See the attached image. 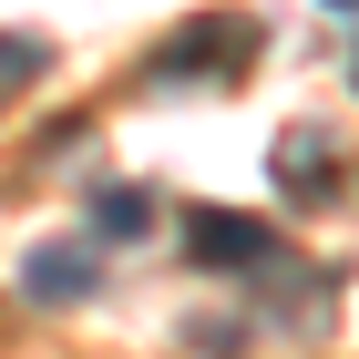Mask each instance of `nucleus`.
<instances>
[{
	"label": "nucleus",
	"instance_id": "nucleus-3",
	"mask_svg": "<svg viewBox=\"0 0 359 359\" xmlns=\"http://www.w3.org/2000/svg\"><path fill=\"white\" fill-rule=\"evenodd\" d=\"M185 257H195V267H277V226L205 205V216H185Z\"/></svg>",
	"mask_w": 359,
	"mask_h": 359
},
{
	"label": "nucleus",
	"instance_id": "nucleus-2",
	"mask_svg": "<svg viewBox=\"0 0 359 359\" xmlns=\"http://www.w3.org/2000/svg\"><path fill=\"white\" fill-rule=\"evenodd\" d=\"M93 287H103V257H93L83 236H41V247L21 257V298L31 308H83Z\"/></svg>",
	"mask_w": 359,
	"mask_h": 359
},
{
	"label": "nucleus",
	"instance_id": "nucleus-6",
	"mask_svg": "<svg viewBox=\"0 0 359 359\" xmlns=\"http://www.w3.org/2000/svg\"><path fill=\"white\" fill-rule=\"evenodd\" d=\"M41 72H52V52H41L31 31H0V103H11V93H31Z\"/></svg>",
	"mask_w": 359,
	"mask_h": 359
},
{
	"label": "nucleus",
	"instance_id": "nucleus-4",
	"mask_svg": "<svg viewBox=\"0 0 359 359\" xmlns=\"http://www.w3.org/2000/svg\"><path fill=\"white\" fill-rule=\"evenodd\" d=\"M329 175H339V154H329L318 134H287V144H277V185L298 195V205H318V195H339Z\"/></svg>",
	"mask_w": 359,
	"mask_h": 359
},
{
	"label": "nucleus",
	"instance_id": "nucleus-5",
	"mask_svg": "<svg viewBox=\"0 0 359 359\" xmlns=\"http://www.w3.org/2000/svg\"><path fill=\"white\" fill-rule=\"evenodd\" d=\"M144 226H154L144 185H93V236H144Z\"/></svg>",
	"mask_w": 359,
	"mask_h": 359
},
{
	"label": "nucleus",
	"instance_id": "nucleus-1",
	"mask_svg": "<svg viewBox=\"0 0 359 359\" xmlns=\"http://www.w3.org/2000/svg\"><path fill=\"white\" fill-rule=\"evenodd\" d=\"M257 62V21L236 11H205L195 31H175L165 52H154V83H195V72H247Z\"/></svg>",
	"mask_w": 359,
	"mask_h": 359
},
{
	"label": "nucleus",
	"instance_id": "nucleus-7",
	"mask_svg": "<svg viewBox=\"0 0 359 359\" xmlns=\"http://www.w3.org/2000/svg\"><path fill=\"white\" fill-rule=\"evenodd\" d=\"M318 11H339V21H349V11H359V0H318Z\"/></svg>",
	"mask_w": 359,
	"mask_h": 359
}]
</instances>
